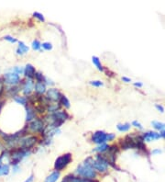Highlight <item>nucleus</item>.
Segmentation results:
<instances>
[{
    "label": "nucleus",
    "mask_w": 165,
    "mask_h": 182,
    "mask_svg": "<svg viewBox=\"0 0 165 182\" xmlns=\"http://www.w3.org/2000/svg\"><path fill=\"white\" fill-rule=\"evenodd\" d=\"M31 47L35 51H39V50H40V48H41V43H40V42L39 40H34L32 42Z\"/></svg>",
    "instance_id": "27"
},
{
    "label": "nucleus",
    "mask_w": 165,
    "mask_h": 182,
    "mask_svg": "<svg viewBox=\"0 0 165 182\" xmlns=\"http://www.w3.org/2000/svg\"><path fill=\"white\" fill-rule=\"evenodd\" d=\"M35 117H36L35 109L32 108L31 106H27L26 107V121L31 122L35 119Z\"/></svg>",
    "instance_id": "15"
},
{
    "label": "nucleus",
    "mask_w": 165,
    "mask_h": 182,
    "mask_svg": "<svg viewBox=\"0 0 165 182\" xmlns=\"http://www.w3.org/2000/svg\"><path fill=\"white\" fill-rule=\"evenodd\" d=\"M41 47L46 51H50L52 49V44L50 42H43L41 43Z\"/></svg>",
    "instance_id": "30"
},
{
    "label": "nucleus",
    "mask_w": 165,
    "mask_h": 182,
    "mask_svg": "<svg viewBox=\"0 0 165 182\" xmlns=\"http://www.w3.org/2000/svg\"><path fill=\"white\" fill-rule=\"evenodd\" d=\"M60 104H62V106H64V108L66 109H69L70 108V101H69V99H67V97L65 96H64V95H62V97H61V99H60Z\"/></svg>",
    "instance_id": "25"
},
{
    "label": "nucleus",
    "mask_w": 165,
    "mask_h": 182,
    "mask_svg": "<svg viewBox=\"0 0 165 182\" xmlns=\"http://www.w3.org/2000/svg\"><path fill=\"white\" fill-rule=\"evenodd\" d=\"M60 178H61V172L54 170L45 178L44 182H57L60 180Z\"/></svg>",
    "instance_id": "14"
},
{
    "label": "nucleus",
    "mask_w": 165,
    "mask_h": 182,
    "mask_svg": "<svg viewBox=\"0 0 165 182\" xmlns=\"http://www.w3.org/2000/svg\"><path fill=\"white\" fill-rule=\"evenodd\" d=\"M161 153H162V150H160V149H155V150H153V151H152V155L161 154Z\"/></svg>",
    "instance_id": "40"
},
{
    "label": "nucleus",
    "mask_w": 165,
    "mask_h": 182,
    "mask_svg": "<svg viewBox=\"0 0 165 182\" xmlns=\"http://www.w3.org/2000/svg\"><path fill=\"white\" fill-rule=\"evenodd\" d=\"M3 81L6 85H7L9 86H17L20 83V76L14 72H8V73H6L4 75Z\"/></svg>",
    "instance_id": "6"
},
{
    "label": "nucleus",
    "mask_w": 165,
    "mask_h": 182,
    "mask_svg": "<svg viewBox=\"0 0 165 182\" xmlns=\"http://www.w3.org/2000/svg\"><path fill=\"white\" fill-rule=\"evenodd\" d=\"M34 78L36 79V81L37 82H43L44 83V80H45V77H44V76L40 73V72H37L36 74H35V76H34Z\"/></svg>",
    "instance_id": "26"
},
{
    "label": "nucleus",
    "mask_w": 165,
    "mask_h": 182,
    "mask_svg": "<svg viewBox=\"0 0 165 182\" xmlns=\"http://www.w3.org/2000/svg\"><path fill=\"white\" fill-rule=\"evenodd\" d=\"M10 172V165L9 164H2L0 165V177L7 176Z\"/></svg>",
    "instance_id": "18"
},
{
    "label": "nucleus",
    "mask_w": 165,
    "mask_h": 182,
    "mask_svg": "<svg viewBox=\"0 0 165 182\" xmlns=\"http://www.w3.org/2000/svg\"><path fill=\"white\" fill-rule=\"evenodd\" d=\"M12 72L16 73V74H17V75L19 76V75H22V74H24V68H22V67H19V66H15V67L12 69Z\"/></svg>",
    "instance_id": "28"
},
{
    "label": "nucleus",
    "mask_w": 165,
    "mask_h": 182,
    "mask_svg": "<svg viewBox=\"0 0 165 182\" xmlns=\"http://www.w3.org/2000/svg\"><path fill=\"white\" fill-rule=\"evenodd\" d=\"M92 142L98 145L102 144H106V142H107V133L103 131H97L94 132L92 135Z\"/></svg>",
    "instance_id": "8"
},
{
    "label": "nucleus",
    "mask_w": 165,
    "mask_h": 182,
    "mask_svg": "<svg viewBox=\"0 0 165 182\" xmlns=\"http://www.w3.org/2000/svg\"><path fill=\"white\" fill-rule=\"evenodd\" d=\"M134 86H138V87H141V86H143V84H142V83H139V82H135L134 83Z\"/></svg>",
    "instance_id": "41"
},
{
    "label": "nucleus",
    "mask_w": 165,
    "mask_h": 182,
    "mask_svg": "<svg viewBox=\"0 0 165 182\" xmlns=\"http://www.w3.org/2000/svg\"><path fill=\"white\" fill-rule=\"evenodd\" d=\"M122 80L126 83L131 82V79H130V78H129V77H126V76H123V77H122Z\"/></svg>",
    "instance_id": "39"
},
{
    "label": "nucleus",
    "mask_w": 165,
    "mask_h": 182,
    "mask_svg": "<svg viewBox=\"0 0 165 182\" xmlns=\"http://www.w3.org/2000/svg\"><path fill=\"white\" fill-rule=\"evenodd\" d=\"M4 40L9 42H11V43H16V42H17V40H16V38H14V37H12V36H9V35L5 36V37H4Z\"/></svg>",
    "instance_id": "29"
},
{
    "label": "nucleus",
    "mask_w": 165,
    "mask_h": 182,
    "mask_svg": "<svg viewBox=\"0 0 165 182\" xmlns=\"http://www.w3.org/2000/svg\"><path fill=\"white\" fill-rule=\"evenodd\" d=\"M109 148V145H106V144H102V145H99L97 147L94 149L93 151L94 152H97V153H100V154H103V153H106L107 150Z\"/></svg>",
    "instance_id": "20"
},
{
    "label": "nucleus",
    "mask_w": 165,
    "mask_h": 182,
    "mask_svg": "<svg viewBox=\"0 0 165 182\" xmlns=\"http://www.w3.org/2000/svg\"><path fill=\"white\" fill-rule=\"evenodd\" d=\"M3 105H4V101H1V102H0V111H1V109H2V107H3Z\"/></svg>",
    "instance_id": "43"
},
{
    "label": "nucleus",
    "mask_w": 165,
    "mask_h": 182,
    "mask_svg": "<svg viewBox=\"0 0 165 182\" xmlns=\"http://www.w3.org/2000/svg\"><path fill=\"white\" fill-rule=\"evenodd\" d=\"M34 86H35V84L33 82L32 79H27L25 82L22 84V92H23V94L24 95H31V92L33 91V89H34Z\"/></svg>",
    "instance_id": "10"
},
{
    "label": "nucleus",
    "mask_w": 165,
    "mask_h": 182,
    "mask_svg": "<svg viewBox=\"0 0 165 182\" xmlns=\"http://www.w3.org/2000/svg\"><path fill=\"white\" fill-rule=\"evenodd\" d=\"M60 108H61V105L60 104H57V103H54V104H49L47 106V111L50 113H54L58 111H60Z\"/></svg>",
    "instance_id": "19"
},
{
    "label": "nucleus",
    "mask_w": 165,
    "mask_h": 182,
    "mask_svg": "<svg viewBox=\"0 0 165 182\" xmlns=\"http://www.w3.org/2000/svg\"><path fill=\"white\" fill-rule=\"evenodd\" d=\"M29 49H30L29 46L26 45L23 42H18V47L16 49V53L18 55H23L29 52Z\"/></svg>",
    "instance_id": "16"
},
{
    "label": "nucleus",
    "mask_w": 165,
    "mask_h": 182,
    "mask_svg": "<svg viewBox=\"0 0 165 182\" xmlns=\"http://www.w3.org/2000/svg\"><path fill=\"white\" fill-rule=\"evenodd\" d=\"M160 134H161V136H162V137H164L165 138V131H162Z\"/></svg>",
    "instance_id": "42"
},
{
    "label": "nucleus",
    "mask_w": 165,
    "mask_h": 182,
    "mask_svg": "<svg viewBox=\"0 0 165 182\" xmlns=\"http://www.w3.org/2000/svg\"><path fill=\"white\" fill-rule=\"evenodd\" d=\"M2 165V158H1V156H0V165Z\"/></svg>",
    "instance_id": "44"
},
{
    "label": "nucleus",
    "mask_w": 165,
    "mask_h": 182,
    "mask_svg": "<svg viewBox=\"0 0 165 182\" xmlns=\"http://www.w3.org/2000/svg\"><path fill=\"white\" fill-rule=\"evenodd\" d=\"M14 100L17 104H21L23 106H27L28 104V99L24 96H16L14 97Z\"/></svg>",
    "instance_id": "21"
},
{
    "label": "nucleus",
    "mask_w": 165,
    "mask_h": 182,
    "mask_svg": "<svg viewBox=\"0 0 165 182\" xmlns=\"http://www.w3.org/2000/svg\"><path fill=\"white\" fill-rule=\"evenodd\" d=\"M160 137H162L161 134H160V133H157V132H146V133H144V134L142 135L143 141H147V142L154 141V140H156V139H159Z\"/></svg>",
    "instance_id": "13"
},
{
    "label": "nucleus",
    "mask_w": 165,
    "mask_h": 182,
    "mask_svg": "<svg viewBox=\"0 0 165 182\" xmlns=\"http://www.w3.org/2000/svg\"><path fill=\"white\" fill-rule=\"evenodd\" d=\"M71 161H72V154L68 153V154H64L63 155H60L55 160L54 169L56 171L61 172V171H63L66 166L71 163Z\"/></svg>",
    "instance_id": "4"
},
{
    "label": "nucleus",
    "mask_w": 165,
    "mask_h": 182,
    "mask_svg": "<svg viewBox=\"0 0 165 182\" xmlns=\"http://www.w3.org/2000/svg\"><path fill=\"white\" fill-rule=\"evenodd\" d=\"M152 126L156 129V130H159V131H164L165 130V123L163 122H160V121H153L151 122Z\"/></svg>",
    "instance_id": "22"
},
{
    "label": "nucleus",
    "mask_w": 165,
    "mask_h": 182,
    "mask_svg": "<svg viewBox=\"0 0 165 182\" xmlns=\"http://www.w3.org/2000/svg\"><path fill=\"white\" fill-rule=\"evenodd\" d=\"M90 85H92L93 86L99 87V86H102L104 85V83L100 81V80H94V81H90Z\"/></svg>",
    "instance_id": "32"
},
{
    "label": "nucleus",
    "mask_w": 165,
    "mask_h": 182,
    "mask_svg": "<svg viewBox=\"0 0 165 182\" xmlns=\"http://www.w3.org/2000/svg\"><path fill=\"white\" fill-rule=\"evenodd\" d=\"M44 82H46L45 83V85H50V86H53V85H54V83L52 82L51 80H49V78H48V77H45Z\"/></svg>",
    "instance_id": "37"
},
{
    "label": "nucleus",
    "mask_w": 165,
    "mask_h": 182,
    "mask_svg": "<svg viewBox=\"0 0 165 182\" xmlns=\"http://www.w3.org/2000/svg\"><path fill=\"white\" fill-rule=\"evenodd\" d=\"M92 167L97 171V173H100V174H104L106 173L109 167V164L108 162L104 158L103 155H97L96 159L93 158L92 161Z\"/></svg>",
    "instance_id": "3"
},
{
    "label": "nucleus",
    "mask_w": 165,
    "mask_h": 182,
    "mask_svg": "<svg viewBox=\"0 0 165 182\" xmlns=\"http://www.w3.org/2000/svg\"><path fill=\"white\" fill-rule=\"evenodd\" d=\"M34 181V175H31L24 182H33Z\"/></svg>",
    "instance_id": "38"
},
{
    "label": "nucleus",
    "mask_w": 165,
    "mask_h": 182,
    "mask_svg": "<svg viewBox=\"0 0 165 182\" xmlns=\"http://www.w3.org/2000/svg\"><path fill=\"white\" fill-rule=\"evenodd\" d=\"M116 138V135L114 133H107V142L113 141Z\"/></svg>",
    "instance_id": "34"
},
{
    "label": "nucleus",
    "mask_w": 165,
    "mask_h": 182,
    "mask_svg": "<svg viewBox=\"0 0 165 182\" xmlns=\"http://www.w3.org/2000/svg\"><path fill=\"white\" fill-rule=\"evenodd\" d=\"M34 89L37 95L39 96H42L43 94L46 93L47 89H46V85L43 82H36L34 86Z\"/></svg>",
    "instance_id": "12"
},
{
    "label": "nucleus",
    "mask_w": 165,
    "mask_h": 182,
    "mask_svg": "<svg viewBox=\"0 0 165 182\" xmlns=\"http://www.w3.org/2000/svg\"><path fill=\"white\" fill-rule=\"evenodd\" d=\"M35 74H36V70H35V67L32 65L28 64L27 66H25V68H24V76L28 79H32V78H34Z\"/></svg>",
    "instance_id": "11"
},
{
    "label": "nucleus",
    "mask_w": 165,
    "mask_h": 182,
    "mask_svg": "<svg viewBox=\"0 0 165 182\" xmlns=\"http://www.w3.org/2000/svg\"><path fill=\"white\" fill-rule=\"evenodd\" d=\"M92 157H88L82 164L77 166L75 172L73 175L76 177L85 179V180H96L97 178V171L92 167Z\"/></svg>",
    "instance_id": "1"
},
{
    "label": "nucleus",
    "mask_w": 165,
    "mask_h": 182,
    "mask_svg": "<svg viewBox=\"0 0 165 182\" xmlns=\"http://www.w3.org/2000/svg\"><path fill=\"white\" fill-rule=\"evenodd\" d=\"M29 129L30 131L32 132H41L44 131L45 129V123L42 119L36 118L33 121H31L29 124Z\"/></svg>",
    "instance_id": "7"
},
{
    "label": "nucleus",
    "mask_w": 165,
    "mask_h": 182,
    "mask_svg": "<svg viewBox=\"0 0 165 182\" xmlns=\"http://www.w3.org/2000/svg\"><path fill=\"white\" fill-rule=\"evenodd\" d=\"M62 97L61 92L57 88H50L46 91V99L50 102H57L60 101V99Z\"/></svg>",
    "instance_id": "9"
},
{
    "label": "nucleus",
    "mask_w": 165,
    "mask_h": 182,
    "mask_svg": "<svg viewBox=\"0 0 165 182\" xmlns=\"http://www.w3.org/2000/svg\"><path fill=\"white\" fill-rule=\"evenodd\" d=\"M132 125L135 126V127H137V128H139V129H142V125L139 121H132Z\"/></svg>",
    "instance_id": "33"
},
{
    "label": "nucleus",
    "mask_w": 165,
    "mask_h": 182,
    "mask_svg": "<svg viewBox=\"0 0 165 182\" xmlns=\"http://www.w3.org/2000/svg\"><path fill=\"white\" fill-rule=\"evenodd\" d=\"M117 130L119 132H128L130 129V123H125V124H117L116 126Z\"/></svg>",
    "instance_id": "24"
},
{
    "label": "nucleus",
    "mask_w": 165,
    "mask_h": 182,
    "mask_svg": "<svg viewBox=\"0 0 165 182\" xmlns=\"http://www.w3.org/2000/svg\"><path fill=\"white\" fill-rule=\"evenodd\" d=\"M12 171L13 173H17L20 171V166L19 165H12Z\"/></svg>",
    "instance_id": "35"
},
{
    "label": "nucleus",
    "mask_w": 165,
    "mask_h": 182,
    "mask_svg": "<svg viewBox=\"0 0 165 182\" xmlns=\"http://www.w3.org/2000/svg\"><path fill=\"white\" fill-rule=\"evenodd\" d=\"M37 142H38V138L36 136H32V135L24 136L19 139V141L17 142V145H18V148L30 151L37 144Z\"/></svg>",
    "instance_id": "5"
},
{
    "label": "nucleus",
    "mask_w": 165,
    "mask_h": 182,
    "mask_svg": "<svg viewBox=\"0 0 165 182\" xmlns=\"http://www.w3.org/2000/svg\"><path fill=\"white\" fill-rule=\"evenodd\" d=\"M92 62H93V64L95 65V66L98 69L99 71H103V70H104L103 66H102V64H101V61L99 60L98 57L93 56V57H92Z\"/></svg>",
    "instance_id": "23"
},
{
    "label": "nucleus",
    "mask_w": 165,
    "mask_h": 182,
    "mask_svg": "<svg viewBox=\"0 0 165 182\" xmlns=\"http://www.w3.org/2000/svg\"><path fill=\"white\" fill-rule=\"evenodd\" d=\"M30 154H31V151H29V150H24V149L21 148H14L10 152V156H9L10 165H19V163L24 158L29 156Z\"/></svg>",
    "instance_id": "2"
},
{
    "label": "nucleus",
    "mask_w": 165,
    "mask_h": 182,
    "mask_svg": "<svg viewBox=\"0 0 165 182\" xmlns=\"http://www.w3.org/2000/svg\"><path fill=\"white\" fill-rule=\"evenodd\" d=\"M5 90L7 91V95L11 96V97H16V94L20 90V87H18L17 86H8V87L5 88Z\"/></svg>",
    "instance_id": "17"
},
{
    "label": "nucleus",
    "mask_w": 165,
    "mask_h": 182,
    "mask_svg": "<svg viewBox=\"0 0 165 182\" xmlns=\"http://www.w3.org/2000/svg\"><path fill=\"white\" fill-rule=\"evenodd\" d=\"M155 108L159 111H161L162 113H163L164 112V108L162 106V105H159V104H155Z\"/></svg>",
    "instance_id": "36"
},
{
    "label": "nucleus",
    "mask_w": 165,
    "mask_h": 182,
    "mask_svg": "<svg viewBox=\"0 0 165 182\" xmlns=\"http://www.w3.org/2000/svg\"><path fill=\"white\" fill-rule=\"evenodd\" d=\"M33 17H37L39 20H40V21H42V22L45 21V18H44L43 15L40 14V13H39V12H34V13H33Z\"/></svg>",
    "instance_id": "31"
}]
</instances>
